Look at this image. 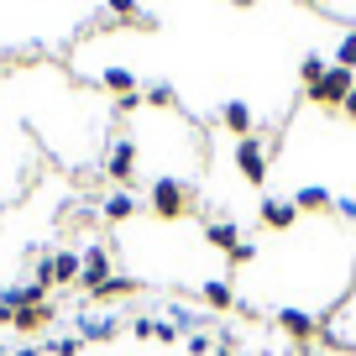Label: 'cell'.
Instances as JSON below:
<instances>
[{
	"instance_id": "6da1fadb",
	"label": "cell",
	"mask_w": 356,
	"mask_h": 356,
	"mask_svg": "<svg viewBox=\"0 0 356 356\" xmlns=\"http://www.w3.org/2000/svg\"><path fill=\"white\" fill-rule=\"evenodd\" d=\"M147 204H152V215H157V220H184V215L194 210V189L184 184V178L163 173V178L152 184V194H147Z\"/></svg>"
},
{
	"instance_id": "7a4b0ae2",
	"label": "cell",
	"mask_w": 356,
	"mask_h": 356,
	"mask_svg": "<svg viewBox=\"0 0 356 356\" xmlns=\"http://www.w3.org/2000/svg\"><path fill=\"white\" fill-rule=\"evenodd\" d=\"M351 89H356V74H351V68H341V63H330V68H325V79L309 89V100L325 105V111H341V105L351 100Z\"/></svg>"
},
{
	"instance_id": "3957f363",
	"label": "cell",
	"mask_w": 356,
	"mask_h": 356,
	"mask_svg": "<svg viewBox=\"0 0 356 356\" xmlns=\"http://www.w3.org/2000/svg\"><path fill=\"white\" fill-rule=\"evenodd\" d=\"M236 173L246 184H267V142L262 136H241L236 142Z\"/></svg>"
},
{
	"instance_id": "277c9868",
	"label": "cell",
	"mask_w": 356,
	"mask_h": 356,
	"mask_svg": "<svg viewBox=\"0 0 356 356\" xmlns=\"http://www.w3.org/2000/svg\"><path fill=\"white\" fill-rule=\"evenodd\" d=\"M105 278H115V252H111V246H89V252H84V273H79V283L95 293Z\"/></svg>"
},
{
	"instance_id": "5b68a950",
	"label": "cell",
	"mask_w": 356,
	"mask_h": 356,
	"mask_svg": "<svg viewBox=\"0 0 356 356\" xmlns=\"http://www.w3.org/2000/svg\"><path fill=\"white\" fill-rule=\"evenodd\" d=\"M105 173H111L121 189L136 178V142H131V136H121V142L111 147V157H105Z\"/></svg>"
},
{
	"instance_id": "8992f818",
	"label": "cell",
	"mask_w": 356,
	"mask_h": 356,
	"mask_svg": "<svg viewBox=\"0 0 356 356\" xmlns=\"http://www.w3.org/2000/svg\"><path fill=\"white\" fill-rule=\"evenodd\" d=\"M257 215H262L267 231H293V225H299V204H293V200H278V194H267Z\"/></svg>"
},
{
	"instance_id": "52a82bcc",
	"label": "cell",
	"mask_w": 356,
	"mask_h": 356,
	"mask_svg": "<svg viewBox=\"0 0 356 356\" xmlns=\"http://www.w3.org/2000/svg\"><path fill=\"white\" fill-rule=\"evenodd\" d=\"M278 325H283L299 346H314V335H320V320H314V314H304V309H278Z\"/></svg>"
},
{
	"instance_id": "ba28073f",
	"label": "cell",
	"mask_w": 356,
	"mask_h": 356,
	"mask_svg": "<svg viewBox=\"0 0 356 356\" xmlns=\"http://www.w3.org/2000/svg\"><path fill=\"white\" fill-rule=\"evenodd\" d=\"M47 325H53V304H26V309L11 314L16 335H37V330H47Z\"/></svg>"
},
{
	"instance_id": "9c48e42d",
	"label": "cell",
	"mask_w": 356,
	"mask_h": 356,
	"mask_svg": "<svg viewBox=\"0 0 356 356\" xmlns=\"http://www.w3.org/2000/svg\"><path fill=\"white\" fill-rule=\"evenodd\" d=\"M293 204H299V215H325V210H335V194L325 189V184H304V189L293 194Z\"/></svg>"
},
{
	"instance_id": "30bf717a",
	"label": "cell",
	"mask_w": 356,
	"mask_h": 356,
	"mask_svg": "<svg viewBox=\"0 0 356 356\" xmlns=\"http://www.w3.org/2000/svg\"><path fill=\"white\" fill-rule=\"evenodd\" d=\"M220 121H225V131L241 142V136H252V105H246V100H225L220 105Z\"/></svg>"
},
{
	"instance_id": "8fae6325",
	"label": "cell",
	"mask_w": 356,
	"mask_h": 356,
	"mask_svg": "<svg viewBox=\"0 0 356 356\" xmlns=\"http://www.w3.org/2000/svg\"><path fill=\"white\" fill-rule=\"evenodd\" d=\"M79 335H84V341H115V335H121V320H115V314H100V320L84 314V320H79Z\"/></svg>"
},
{
	"instance_id": "7c38bea8",
	"label": "cell",
	"mask_w": 356,
	"mask_h": 356,
	"mask_svg": "<svg viewBox=\"0 0 356 356\" xmlns=\"http://www.w3.org/2000/svg\"><path fill=\"white\" fill-rule=\"evenodd\" d=\"M204 241H210L215 252H231V246L241 241V225H236V220H210V225H204Z\"/></svg>"
},
{
	"instance_id": "4fadbf2b",
	"label": "cell",
	"mask_w": 356,
	"mask_h": 356,
	"mask_svg": "<svg viewBox=\"0 0 356 356\" xmlns=\"http://www.w3.org/2000/svg\"><path fill=\"white\" fill-rule=\"evenodd\" d=\"M84 273V252H53V283H79Z\"/></svg>"
},
{
	"instance_id": "5bb4252c",
	"label": "cell",
	"mask_w": 356,
	"mask_h": 356,
	"mask_svg": "<svg viewBox=\"0 0 356 356\" xmlns=\"http://www.w3.org/2000/svg\"><path fill=\"white\" fill-rule=\"evenodd\" d=\"M100 215H105V220H111V225H126V220H131V215H136V200H131V194H126V189H115L111 200L100 204Z\"/></svg>"
},
{
	"instance_id": "9a60e30c",
	"label": "cell",
	"mask_w": 356,
	"mask_h": 356,
	"mask_svg": "<svg viewBox=\"0 0 356 356\" xmlns=\"http://www.w3.org/2000/svg\"><path fill=\"white\" fill-rule=\"evenodd\" d=\"M136 289H142L136 278H121V273H115V278H105L100 289H95V304H115V299H126V293H136Z\"/></svg>"
},
{
	"instance_id": "2e32d148",
	"label": "cell",
	"mask_w": 356,
	"mask_h": 356,
	"mask_svg": "<svg viewBox=\"0 0 356 356\" xmlns=\"http://www.w3.org/2000/svg\"><path fill=\"white\" fill-rule=\"evenodd\" d=\"M200 299H204V309H231V304H236V293H231V283L210 278V283H200Z\"/></svg>"
},
{
	"instance_id": "e0dca14e",
	"label": "cell",
	"mask_w": 356,
	"mask_h": 356,
	"mask_svg": "<svg viewBox=\"0 0 356 356\" xmlns=\"http://www.w3.org/2000/svg\"><path fill=\"white\" fill-rule=\"evenodd\" d=\"M100 84L111 89L115 100H121V95H136V74H131V68H105V74H100Z\"/></svg>"
},
{
	"instance_id": "ac0fdd59",
	"label": "cell",
	"mask_w": 356,
	"mask_h": 356,
	"mask_svg": "<svg viewBox=\"0 0 356 356\" xmlns=\"http://www.w3.org/2000/svg\"><path fill=\"white\" fill-rule=\"evenodd\" d=\"M142 100H147V105H163V111H173V105H178V89L168 84V79H152V84L142 89Z\"/></svg>"
},
{
	"instance_id": "d6986e66",
	"label": "cell",
	"mask_w": 356,
	"mask_h": 356,
	"mask_svg": "<svg viewBox=\"0 0 356 356\" xmlns=\"http://www.w3.org/2000/svg\"><path fill=\"white\" fill-rule=\"evenodd\" d=\"M325 68H330V63H325V53H304V63H299L304 89H314V84H320V79H325Z\"/></svg>"
},
{
	"instance_id": "ffe728a7",
	"label": "cell",
	"mask_w": 356,
	"mask_h": 356,
	"mask_svg": "<svg viewBox=\"0 0 356 356\" xmlns=\"http://www.w3.org/2000/svg\"><path fill=\"white\" fill-rule=\"evenodd\" d=\"M330 63H341V68H351V74H356V32H346L341 42H335V58H330Z\"/></svg>"
},
{
	"instance_id": "44dd1931",
	"label": "cell",
	"mask_w": 356,
	"mask_h": 356,
	"mask_svg": "<svg viewBox=\"0 0 356 356\" xmlns=\"http://www.w3.org/2000/svg\"><path fill=\"white\" fill-rule=\"evenodd\" d=\"M105 6H111V16H115V22H142V26H152L142 11H136V0H105Z\"/></svg>"
},
{
	"instance_id": "7402d4cb",
	"label": "cell",
	"mask_w": 356,
	"mask_h": 356,
	"mask_svg": "<svg viewBox=\"0 0 356 356\" xmlns=\"http://www.w3.org/2000/svg\"><path fill=\"white\" fill-rule=\"evenodd\" d=\"M225 257H231V267H246V262H257V246H252V241L241 236V241H236V246H231Z\"/></svg>"
},
{
	"instance_id": "603a6c76",
	"label": "cell",
	"mask_w": 356,
	"mask_h": 356,
	"mask_svg": "<svg viewBox=\"0 0 356 356\" xmlns=\"http://www.w3.org/2000/svg\"><path fill=\"white\" fill-rule=\"evenodd\" d=\"M47 351H53V356H79V351H84V335H63V341H53Z\"/></svg>"
},
{
	"instance_id": "cb8c5ba5",
	"label": "cell",
	"mask_w": 356,
	"mask_h": 356,
	"mask_svg": "<svg viewBox=\"0 0 356 356\" xmlns=\"http://www.w3.org/2000/svg\"><path fill=\"white\" fill-rule=\"evenodd\" d=\"M184 346H189V351H194V356H210V351H215V341H210V335H204V330H194V335H184Z\"/></svg>"
},
{
	"instance_id": "d4e9b609",
	"label": "cell",
	"mask_w": 356,
	"mask_h": 356,
	"mask_svg": "<svg viewBox=\"0 0 356 356\" xmlns=\"http://www.w3.org/2000/svg\"><path fill=\"white\" fill-rule=\"evenodd\" d=\"M152 341H157V346L178 341V325H173V320H152Z\"/></svg>"
},
{
	"instance_id": "484cf974",
	"label": "cell",
	"mask_w": 356,
	"mask_h": 356,
	"mask_svg": "<svg viewBox=\"0 0 356 356\" xmlns=\"http://www.w3.org/2000/svg\"><path fill=\"white\" fill-rule=\"evenodd\" d=\"M142 89H136V95H121V100H115V111H121V115H136V111H142Z\"/></svg>"
},
{
	"instance_id": "4316f807",
	"label": "cell",
	"mask_w": 356,
	"mask_h": 356,
	"mask_svg": "<svg viewBox=\"0 0 356 356\" xmlns=\"http://www.w3.org/2000/svg\"><path fill=\"white\" fill-rule=\"evenodd\" d=\"M335 210H341L346 220H356V200H335Z\"/></svg>"
},
{
	"instance_id": "83f0119b",
	"label": "cell",
	"mask_w": 356,
	"mask_h": 356,
	"mask_svg": "<svg viewBox=\"0 0 356 356\" xmlns=\"http://www.w3.org/2000/svg\"><path fill=\"white\" fill-rule=\"evenodd\" d=\"M11 314H16V309H11L6 299H0V325H11Z\"/></svg>"
},
{
	"instance_id": "f1b7e54d",
	"label": "cell",
	"mask_w": 356,
	"mask_h": 356,
	"mask_svg": "<svg viewBox=\"0 0 356 356\" xmlns=\"http://www.w3.org/2000/svg\"><path fill=\"white\" fill-rule=\"evenodd\" d=\"M341 111H346V115H351V121H356V89H351V100H346Z\"/></svg>"
},
{
	"instance_id": "f546056e",
	"label": "cell",
	"mask_w": 356,
	"mask_h": 356,
	"mask_svg": "<svg viewBox=\"0 0 356 356\" xmlns=\"http://www.w3.org/2000/svg\"><path fill=\"white\" fill-rule=\"evenodd\" d=\"M16 356H42V351H37V346H22V351H16Z\"/></svg>"
},
{
	"instance_id": "4dcf8cb0",
	"label": "cell",
	"mask_w": 356,
	"mask_h": 356,
	"mask_svg": "<svg viewBox=\"0 0 356 356\" xmlns=\"http://www.w3.org/2000/svg\"><path fill=\"white\" fill-rule=\"evenodd\" d=\"M236 6H252V0H236Z\"/></svg>"
},
{
	"instance_id": "1f68e13d",
	"label": "cell",
	"mask_w": 356,
	"mask_h": 356,
	"mask_svg": "<svg viewBox=\"0 0 356 356\" xmlns=\"http://www.w3.org/2000/svg\"><path fill=\"white\" fill-rule=\"evenodd\" d=\"M320 6H330V0H320Z\"/></svg>"
},
{
	"instance_id": "d6a6232c",
	"label": "cell",
	"mask_w": 356,
	"mask_h": 356,
	"mask_svg": "<svg viewBox=\"0 0 356 356\" xmlns=\"http://www.w3.org/2000/svg\"><path fill=\"white\" fill-rule=\"evenodd\" d=\"M0 351H6V346H0Z\"/></svg>"
}]
</instances>
